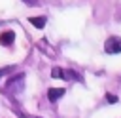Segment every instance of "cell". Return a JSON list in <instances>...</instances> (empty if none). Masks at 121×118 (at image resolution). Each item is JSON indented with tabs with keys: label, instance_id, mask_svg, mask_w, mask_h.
Wrapping results in <instances>:
<instances>
[{
	"label": "cell",
	"instance_id": "8",
	"mask_svg": "<svg viewBox=\"0 0 121 118\" xmlns=\"http://www.w3.org/2000/svg\"><path fill=\"white\" fill-rule=\"evenodd\" d=\"M106 101H108V103H117V95H113V93H106Z\"/></svg>",
	"mask_w": 121,
	"mask_h": 118
},
{
	"label": "cell",
	"instance_id": "7",
	"mask_svg": "<svg viewBox=\"0 0 121 118\" xmlns=\"http://www.w3.org/2000/svg\"><path fill=\"white\" fill-rule=\"evenodd\" d=\"M51 76H55V78H64V70L59 69V67H55V69L51 70Z\"/></svg>",
	"mask_w": 121,
	"mask_h": 118
},
{
	"label": "cell",
	"instance_id": "1",
	"mask_svg": "<svg viewBox=\"0 0 121 118\" xmlns=\"http://www.w3.org/2000/svg\"><path fill=\"white\" fill-rule=\"evenodd\" d=\"M23 80H25V74H17V76H13V78L8 82V86H6V91H9V93L17 95V93L23 89Z\"/></svg>",
	"mask_w": 121,
	"mask_h": 118
},
{
	"label": "cell",
	"instance_id": "6",
	"mask_svg": "<svg viewBox=\"0 0 121 118\" xmlns=\"http://www.w3.org/2000/svg\"><path fill=\"white\" fill-rule=\"evenodd\" d=\"M64 78H66V80H68V78H74V80L81 82V76H79L78 72H74V70H66V72H64Z\"/></svg>",
	"mask_w": 121,
	"mask_h": 118
},
{
	"label": "cell",
	"instance_id": "4",
	"mask_svg": "<svg viewBox=\"0 0 121 118\" xmlns=\"http://www.w3.org/2000/svg\"><path fill=\"white\" fill-rule=\"evenodd\" d=\"M64 95V88H51L49 91H47V97H49V101H57L59 97H62Z\"/></svg>",
	"mask_w": 121,
	"mask_h": 118
},
{
	"label": "cell",
	"instance_id": "2",
	"mask_svg": "<svg viewBox=\"0 0 121 118\" xmlns=\"http://www.w3.org/2000/svg\"><path fill=\"white\" fill-rule=\"evenodd\" d=\"M104 49H106V53H121V38H117V36L108 38L104 44Z\"/></svg>",
	"mask_w": 121,
	"mask_h": 118
},
{
	"label": "cell",
	"instance_id": "3",
	"mask_svg": "<svg viewBox=\"0 0 121 118\" xmlns=\"http://www.w3.org/2000/svg\"><path fill=\"white\" fill-rule=\"evenodd\" d=\"M13 40H15V32L13 30H4L0 34V44L2 46H9V44H13Z\"/></svg>",
	"mask_w": 121,
	"mask_h": 118
},
{
	"label": "cell",
	"instance_id": "5",
	"mask_svg": "<svg viewBox=\"0 0 121 118\" xmlns=\"http://www.w3.org/2000/svg\"><path fill=\"white\" fill-rule=\"evenodd\" d=\"M28 21H30L34 27H38V29H43V25H45V17H43V15H40V17H30Z\"/></svg>",
	"mask_w": 121,
	"mask_h": 118
},
{
	"label": "cell",
	"instance_id": "9",
	"mask_svg": "<svg viewBox=\"0 0 121 118\" xmlns=\"http://www.w3.org/2000/svg\"><path fill=\"white\" fill-rule=\"evenodd\" d=\"M9 70H11V69H9V67H6V69H0V78H2V76H4V74H8V72H9Z\"/></svg>",
	"mask_w": 121,
	"mask_h": 118
},
{
	"label": "cell",
	"instance_id": "10",
	"mask_svg": "<svg viewBox=\"0 0 121 118\" xmlns=\"http://www.w3.org/2000/svg\"><path fill=\"white\" fill-rule=\"evenodd\" d=\"M23 2H26V4H34L36 0H23Z\"/></svg>",
	"mask_w": 121,
	"mask_h": 118
},
{
	"label": "cell",
	"instance_id": "11",
	"mask_svg": "<svg viewBox=\"0 0 121 118\" xmlns=\"http://www.w3.org/2000/svg\"><path fill=\"white\" fill-rule=\"evenodd\" d=\"M36 118H42V116H36Z\"/></svg>",
	"mask_w": 121,
	"mask_h": 118
}]
</instances>
